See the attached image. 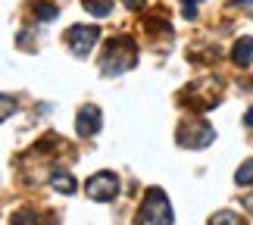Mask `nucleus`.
<instances>
[{"instance_id": "f257e3e1", "label": "nucleus", "mask_w": 253, "mask_h": 225, "mask_svg": "<svg viewBox=\"0 0 253 225\" xmlns=\"http://www.w3.org/2000/svg\"><path fill=\"white\" fill-rule=\"evenodd\" d=\"M138 66V47L131 38H113L106 44V50L100 56V72L103 75H122Z\"/></svg>"}, {"instance_id": "f03ea898", "label": "nucleus", "mask_w": 253, "mask_h": 225, "mask_svg": "<svg viewBox=\"0 0 253 225\" xmlns=\"http://www.w3.org/2000/svg\"><path fill=\"white\" fill-rule=\"evenodd\" d=\"M138 225H172V203L163 188H147L138 210Z\"/></svg>"}, {"instance_id": "7ed1b4c3", "label": "nucleus", "mask_w": 253, "mask_h": 225, "mask_svg": "<svg viewBox=\"0 0 253 225\" xmlns=\"http://www.w3.org/2000/svg\"><path fill=\"white\" fill-rule=\"evenodd\" d=\"M212 141H216V129L203 119H191L188 125L178 129V144L188 147V150H203V147H210Z\"/></svg>"}, {"instance_id": "20e7f679", "label": "nucleus", "mask_w": 253, "mask_h": 225, "mask_svg": "<svg viewBox=\"0 0 253 225\" xmlns=\"http://www.w3.org/2000/svg\"><path fill=\"white\" fill-rule=\"evenodd\" d=\"M84 191H87V197L94 203H110V200H116V194H119V179L103 169V172H97V175L87 179Z\"/></svg>"}, {"instance_id": "39448f33", "label": "nucleus", "mask_w": 253, "mask_h": 225, "mask_svg": "<svg viewBox=\"0 0 253 225\" xmlns=\"http://www.w3.org/2000/svg\"><path fill=\"white\" fill-rule=\"evenodd\" d=\"M97 38H100V28L97 25H72L66 32V47L75 53V56H87L94 50Z\"/></svg>"}, {"instance_id": "423d86ee", "label": "nucleus", "mask_w": 253, "mask_h": 225, "mask_svg": "<svg viewBox=\"0 0 253 225\" xmlns=\"http://www.w3.org/2000/svg\"><path fill=\"white\" fill-rule=\"evenodd\" d=\"M100 125H103V116L97 106H82L79 116H75V132L82 135V138H91V135L100 132Z\"/></svg>"}, {"instance_id": "0eeeda50", "label": "nucleus", "mask_w": 253, "mask_h": 225, "mask_svg": "<svg viewBox=\"0 0 253 225\" xmlns=\"http://www.w3.org/2000/svg\"><path fill=\"white\" fill-rule=\"evenodd\" d=\"M9 225H56V216L38 213V210H19V213H13Z\"/></svg>"}, {"instance_id": "6e6552de", "label": "nucleus", "mask_w": 253, "mask_h": 225, "mask_svg": "<svg viewBox=\"0 0 253 225\" xmlns=\"http://www.w3.org/2000/svg\"><path fill=\"white\" fill-rule=\"evenodd\" d=\"M231 60H235V66H241V69H247V66H253V38H238V44L231 47Z\"/></svg>"}, {"instance_id": "1a4fd4ad", "label": "nucleus", "mask_w": 253, "mask_h": 225, "mask_svg": "<svg viewBox=\"0 0 253 225\" xmlns=\"http://www.w3.org/2000/svg\"><path fill=\"white\" fill-rule=\"evenodd\" d=\"M50 188H53V191H60V194H72V191H75V179H72V172L56 169V172L50 175Z\"/></svg>"}, {"instance_id": "9d476101", "label": "nucleus", "mask_w": 253, "mask_h": 225, "mask_svg": "<svg viewBox=\"0 0 253 225\" xmlns=\"http://www.w3.org/2000/svg\"><path fill=\"white\" fill-rule=\"evenodd\" d=\"M82 6L91 16H97V19H106V16L113 13V3H110V0H82Z\"/></svg>"}, {"instance_id": "9b49d317", "label": "nucleus", "mask_w": 253, "mask_h": 225, "mask_svg": "<svg viewBox=\"0 0 253 225\" xmlns=\"http://www.w3.org/2000/svg\"><path fill=\"white\" fill-rule=\"evenodd\" d=\"M207 225H244V219H241L238 213H231V210H219V213L210 216Z\"/></svg>"}, {"instance_id": "f8f14e48", "label": "nucleus", "mask_w": 253, "mask_h": 225, "mask_svg": "<svg viewBox=\"0 0 253 225\" xmlns=\"http://www.w3.org/2000/svg\"><path fill=\"white\" fill-rule=\"evenodd\" d=\"M56 13H60V9H56V3H47V0H41V3H35V16L41 19V22H53V19H56Z\"/></svg>"}, {"instance_id": "ddd939ff", "label": "nucleus", "mask_w": 253, "mask_h": 225, "mask_svg": "<svg viewBox=\"0 0 253 225\" xmlns=\"http://www.w3.org/2000/svg\"><path fill=\"white\" fill-rule=\"evenodd\" d=\"M235 181H238V184H244V188H247V184H253V160H247V163H241V166H238Z\"/></svg>"}, {"instance_id": "4468645a", "label": "nucleus", "mask_w": 253, "mask_h": 225, "mask_svg": "<svg viewBox=\"0 0 253 225\" xmlns=\"http://www.w3.org/2000/svg\"><path fill=\"white\" fill-rule=\"evenodd\" d=\"M13 113H16V97H9V94H0V122H6Z\"/></svg>"}, {"instance_id": "2eb2a0df", "label": "nucleus", "mask_w": 253, "mask_h": 225, "mask_svg": "<svg viewBox=\"0 0 253 225\" xmlns=\"http://www.w3.org/2000/svg\"><path fill=\"white\" fill-rule=\"evenodd\" d=\"M197 3H200V0H181V9H184V19H194V16H197Z\"/></svg>"}, {"instance_id": "dca6fc26", "label": "nucleus", "mask_w": 253, "mask_h": 225, "mask_svg": "<svg viewBox=\"0 0 253 225\" xmlns=\"http://www.w3.org/2000/svg\"><path fill=\"white\" fill-rule=\"evenodd\" d=\"M128 9H144V0H122Z\"/></svg>"}, {"instance_id": "f3484780", "label": "nucleus", "mask_w": 253, "mask_h": 225, "mask_svg": "<svg viewBox=\"0 0 253 225\" xmlns=\"http://www.w3.org/2000/svg\"><path fill=\"white\" fill-rule=\"evenodd\" d=\"M244 125H250V129H253V106H250V110H247V116H244Z\"/></svg>"}, {"instance_id": "a211bd4d", "label": "nucleus", "mask_w": 253, "mask_h": 225, "mask_svg": "<svg viewBox=\"0 0 253 225\" xmlns=\"http://www.w3.org/2000/svg\"><path fill=\"white\" fill-rule=\"evenodd\" d=\"M238 6H253V0H235Z\"/></svg>"}]
</instances>
